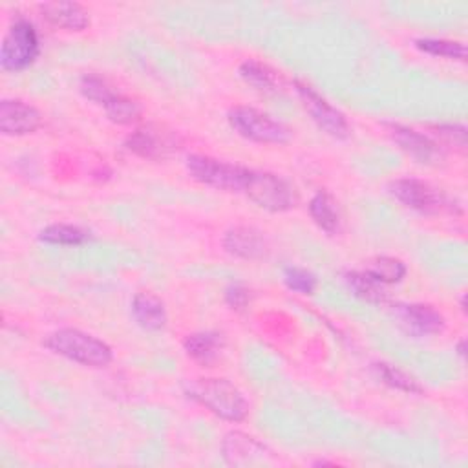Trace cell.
Masks as SVG:
<instances>
[{
  "mask_svg": "<svg viewBox=\"0 0 468 468\" xmlns=\"http://www.w3.org/2000/svg\"><path fill=\"white\" fill-rule=\"evenodd\" d=\"M415 48L433 55V57H444L452 60H464L466 58V46L457 40H446V38H417Z\"/></svg>",
  "mask_w": 468,
  "mask_h": 468,
  "instance_id": "25",
  "label": "cell"
},
{
  "mask_svg": "<svg viewBox=\"0 0 468 468\" xmlns=\"http://www.w3.org/2000/svg\"><path fill=\"white\" fill-rule=\"evenodd\" d=\"M388 133L417 163L437 165L444 157V152L439 146V143H435L433 139H430L428 135H424L413 128L400 126V124H388Z\"/></svg>",
  "mask_w": 468,
  "mask_h": 468,
  "instance_id": "11",
  "label": "cell"
},
{
  "mask_svg": "<svg viewBox=\"0 0 468 468\" xmlns=\"http://www.w3.org/2000/svg\"><path fill=\"white\" fill-rule=\"evenodd\" d=\"M102 108L106 117L117 124H132L141 117L139 102L119 91H115Z\"/></svg>",
  "mask_w": 468,
  "mask_h": 468,
  "instance_id": "23",
  "label": "cell"
},
{
  "mask_svg": "<svg viewBox=\"0 0 468 468\" xmlns=\"http://www.w3.org/2000/svg\"><path fill=\"white\" fill-rule=\"evenodd\" d=\"M389 194L411 210L420 214H439L444 210H455V205L435 186L422 179L400 177L388 185Z\"/></svg>",
  "mask_w": 468,
  "mask_h": 468,
  "instance_id": "7",
  "label": "cell"
},
{
  "mask_svg": "<svg viewBox=\"0 0 468 468\" xmlns=\"http://www.w3.org/2000/svg\"><path fill=\"white\" fill-rule=\"evenodd\" d=\"M283 282L291 291L298 294H313L316 289V276L302 267H285Z\"/></svg>",
  "mask_w": 468,
  "mask_h": 468,
  "instance_id": "26",
  "label": "cell"
},
{
  "mask_svg": "<svg viewBox=\"0 0 468 468\" xmlns=\"http://www.w3.org/2000/svg\"><path fill=\"white\" fill-rule=\"evenodd\" d=\"M243 194L260 208H265L269 212H287L294 208L300 201L292 183L272 172H260L252 168Z\"/></svg>",
  "mask_w": 468,
  "mask_h": 468,
  "instance_id": "3",
  "label": "cell"
},
{
  "mask_svg": "<svg viewBox=\"0 0 468 468\" xmlns=\"http://www.w3.org/2000/svg\"><path fill=\"white\" fill-rule=\"evenodd\" d=\"M309 216L311 219L316 223V227L320 230H324L325 234L333 236L340 230V214H338V207L336 201L333 199V196L325 190H318L309 205Z\"/></svg>",
  "mask_w": 468,
  "mask_h": 468,
  "instance_id": "18",
  "label": "cell"
},
{
  "mask_svg": "<svg viewBox=\"0 0 468 468\" xmlns=\"http://www.w3.org/2000/svg\"><path fill=\"white\" fill-rule=\"evenodd\" d=\"M239 75L245 82H249L250 86H254L258 90L274 91L282 86L278 71H274L271 66H267L265 62H260L256 58L243 60L239 64Z\"/></svg>",
  "mask_w": 468,
  "mask_h": 468,
  "instance_id": "19",
  "label": "cell"
},
{
  "mask_svg": "<svg viewBox=\"0 0 468 468\" xmlns=\"http://www.w3.org/2000/svg\"><path fill=\"white\" fill-rule=\"evenodd\" d=\"M227 119L234 132L254 143L283 144L291 139V130L283 122L252 106H234L229 110Z\"/></svg>",
  "mask_w": 468,
  "mask_h": 468,
  "instance_id": "6",
  "label": "cell"
},
{
  "mask_svg": "<svg viewBox=\"0 0 468 468\" xmlns=\"http://www.w3.org/2000/svg\"><path fill=\"white\" fill-rule=\"evenodd\" d=\"M42 344L55 355L88 367H106L113 360V351L104 340L75 327L57 329Z\"/></svg>",
  "mask_w": 468,
  "mask_h": 468,
  "instance_id": "2",
  "label": "cell"
},
{
  "mask_svg": "<svg viewBox=\"0 0 468 468\" xmlns=\"http://www.w3.org/2000/svg\"><path fill=\"white\" fill-rule=\"evenodd\" d=\"M464 344H466V340H464V338L457 344V353H459L461 356H464V355H466V351H464Z\"/></svg>",
  "mask_w": 468,
  "mask_h": 468,
  "instance_id": "29",
  "label": "cell"
},
{
  "mask_svg": "<svg viewBox=\"0 0 468 468\" xmlns=\"http://www.w3.org/2000/svg\"><path fill=\"white\" fill-rule=\"evenodd\" d=\"M188 399L205 406L216 417L229 422H241L249 415V402L241 389L227 378L199 377L183 382Z\"/></svg>",
  "mask_w": 468,
  "mask_h": 468,
  "instance_id": "1",
  "label": "cell"
},
{
  "mask_svg": "<svg viewBox=\"0 0 468 468\" xmlns=\"http://www.w3.org/2000/svg\"><path fill=\"white\" fill-rule=\"evenodd\" d=\"M346 283L364 302L369 303H384L386 302V289L380 282L369 276L366 271H349L346 272Z\"/></svg>",
  "mask_w": 468,
  "mask_h": 468,
  "instance_id": "21",
  "label": "cell"
},
{
  "mask_svg": "<svg viewBox=\"0 0 468 468\" xmlns=\"http://www.w3.org/2000/svg\"><path fill=\"white\" fill-rule=\"evenodd\" d=\"M223 247L229 254L241 260H260L267 254V241L254 227L238 225L225 232Z\"/></svg>",
  "mask_w": 468,
  "mask_h": 468,
  "instance_id": "14",
  "label": "cell"
},
{
  "mask_svg": "<svg viewBox=\"0 0 468 468\" xmlns=\"http://www.w3.org/2000/svg\"><path fill=\"white\" fill-rule=\"evenodd\" d=\"M371 371L375 373V377L380 382H384L386 386H389L393 389H399V391H404L410 395L422 393L420 384L411 375H408L406 371H402L400 367H397L389 362H373Z\"/></svg>",
  "mask_w": 468,
  "mask_h": 468,
  "instance_id": "20",
  "label": "cell"
},
{
  "mask_svg": "<svg viewBox=\"0 0 468 468\" xmlns=\"http://www.w3.org/2000/svg\"><path fill=\"white\" fill-rule=\"evenodd\" d=\"M221 453L229 464L243 466V464H252V463L263 461V457H265V453H269V450L256 437L234 430L223 437Z\"/></svg>",
  "mask_w": 468,
  "mask_h": 468,
  "instance_id": "13",
  "label": "cell"
},
{
  "mask_svg": "<svg viewBox=\"0 0 468 468\" xmlns=\"http://www.w3.org/2000/svg\"><path fill=\"white\" fill-rule=\"evenodd\" d=\"M250 291L241 283H230L225 289V303L234 311H243L250 303Z\"/></svg>",
  "mask_w": 468,
  "mask_h": 468,
  "instance_id": "27",
  "label": "cell"
},
{
  "mask_svg": "<svg viewBox=\"0 0 468 468\" xmlns=\"http://www.w3.org/2000/svg\"><path fill=\"white\" fill-rule=\"evenodd\" d=\"M186 170L192 179L197 183L214 186L218 190L227 192H243L250 168L227 163L223 159H216L203 154H192L186 157Z\"/></svg>",
  "mask_w": 468,
  "mask_h": 468,
  "instance_id": "5",
  "label": "cell"
},
{
  "mask_svg": "<svg viewBox=\"0 0 468 468\" xmlns=\"http://www.w3.org/2000/svg\"><path fill=\"white\" fill-rule=\"evenodd\" d=\"M391 313L399 325L413 336H431L444 331V316L428 303H393Z\"/></svg>",
  "mask_w": 468,
  "mask_h": 468,
  "instance_id": "10",
  "label": "cell"
},
{
  "mask_svg": "<svg viewBox=\"0 0 468 468\" xmlns=\"http://www.w3.org/2000/svg\"><path fill=\"white\" fill-rule=\"evenodd\" d=\"M38 9L46 20L68 31H82L90 26V13L79 2H44Z\"/></svg>",
  "mask_w": 468,
  "mask_h": 468,
  "instance_id": "15",
  "label": "cell"
},
{
  "mask_svg": "<svg viewBox=\"0 0 468 468\" xmlns=\"http://www.w3.org/2000/svg\"><path fill=\"white\" fill-rule=\"evenodd\" d=\"M38 53H40V42H38L35 26L27 18L16 16L9 24L2 38V46H0L2 69L22 71L35 62Z\"/></svg>",
  "mask_w": 468,
  "mask_h": 468,
  "instance_id": "4",
  "label": "cell"
},
{
  "mask_svg": "<svg viewBox=\"0 0 468 468\" xmlns=\"http://www.w3.org/2000/svg\"><path fill=\"white\" fill-rule=\"evenodd\" d=\"M364 271L382 285H391L399 283L408 269L406 263L395 256H375L366 263Z\"/></svg>",
  "mask_w": 468,
  "mask_h": 468,
  "instance_id": "22",
  "label": "cell"
},
{
  "mask_svg": "<svg viewBox=\"0 0 468 468\" xmlns=\"http://www.w3.org/2000/svg\"><path fill=\"white\" fill-rule=\"evenodd\" d=\"M437 130H441L442 137H448L450 141H453V144H459L461 148H464V144H466V130H464V126L450 124V126H439Z\"/></svg>",
  "mask_w": 468,
  "mask_h": 468,
  "instance_id": "28",
  "label": "cell"
},
{
  "mask_svg": "<svg viewBox=\"0 0 468 468\" xmlns=\"http://www.w3.org/2000/svg\"><path fill=\"white\" fill-rule=\"evenodd\" d=\"M294 90L311 115V119L318 124L320 130H324L327 135L335 139H347L351 135V126L346 119V115L335 108L325 97H322L314 88H311L305 82L294 80Z\"/></svg>",
  "mask_w": 468,
  "mask_h": 468,
  "instance_id": "8",
  "label": "cell"
},
{
  "mask_svg": "<svg viewBox=\"0 0 468 468\" xmlns=\"http://www.w3.org/2000/svg\"><path fill=\"white\" fill-rule=\"evenodd\" d=\"M132 316L146 331H161L166 325V309L163 300L150 292L139 291L132 300Z\"/></svg>",
  "mask_w": 468,
  "mask_h": 468,
  "instance_id": "16",
  "label": "cell"
},
{
  "mask_svg": "<svg viewBox=\"0 0 468 468\" xmlns=\"http://www.w3.org/2000/svg\"><path fill=\"white\" fill-rule=\"evenodd\" d=\"M40 124H42V115L35 106L20 99H2L0 132L4 135H27L38 130Z\"/></svg>",
  "mask_w": 468,
  "mask_h": 468,
  "instance_id": "12",
  "label": "cell"
},
{
  "mask_svg": "<svg viewBox=\"0 0 468 468\" xmlns=\"http://www.w3.org/2000/svg\"><path fill=\"white\" fill-rule=\"evenodd\" d=\"M38 239L51 245H80L88 239V232L68 223H53L38 232Z\"/></svg>",
  "mask_w": 468,
  "mask_h": 468,
  "instance_id": "24",
  "label": "cell"
},
{
  "mask_svg": "<svg viewBox=\"0 0 468 468\" xmlns=\"http://www.w3.org/2000/svg\"><path fill=\"white\" fill-rule=\"evenodd\" d=\"M223 346H225V338L218 331H197V333L186 335L183 340L185 353L192 360L203 366L212 364L219 356Z\"/></svg>",
  "mask_w": 468,
  "mask_h": 468,
  "instance_id": "17",
  "label": "cell"
},
{
  "mask_svg": "<svg viewBox=\"0 0 468 468\" xmlns=\"http://www.w3.org/2000/svg\"><path fill=\"white\" fill-rule=\"evenodd\" d=\"M124 146L128 152L143 159H165L179 146V137L176 132L165 130L157 124H146L133 130L126 139Z\"/></svg>",
  "mask_w": 468,
  "mask_h": 468,
  "instance_id": "9",
  "label": "cell"
}]
</instances>
